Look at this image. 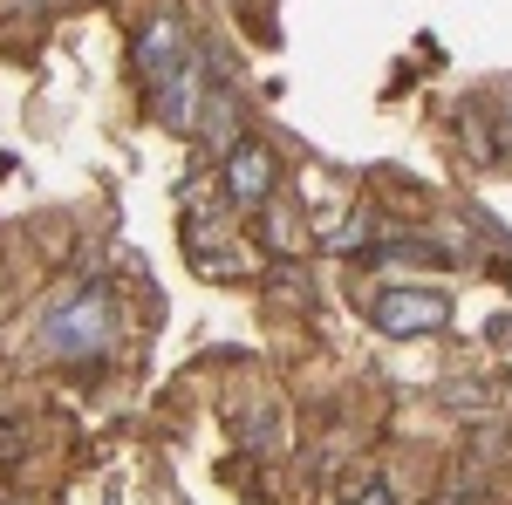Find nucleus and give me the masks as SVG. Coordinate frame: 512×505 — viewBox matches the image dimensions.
<instances>
[{
  "label": "nucleus",
  "instance_id": "nucleus-1",
  "mask_svg": "<svg viewBox=\"0 0 512 505\" xmlns=\"http://www.w3.org/2000/svg\"><path fill=\"white\" fill-rule=\"evenodd\" d=\"M41 335H48V349H62V355H96V349H110V294H103V287H82V294H69L62 308H48Z\"/></svg>",
  "mask_w": 512,
  "mask_h": 505
},
{
  "label": "nucleus",
  "instance_id": "nucleus-2",
  "mask_svg": "<svg viewBox=\"0 0 512 505\" xmlns=\"http://www.w3.org/2000/svg\"><path fill=\"white\" fill-rule=\"evenodd\" d=\"M198 55H192V35H185V21L178 14H151L144 28H137V76L151 82V89H164V82L192 76Z\"/></svg>",
  "mask_w": 512,
  "mask_h": 505
},
{
  "label": "nucleus",
  "instance_id": "nucleus-3",
  "mask_svg": "<svg viewBox=\"0 0 512 505\" xmlns=\"http://www.w3.org/2000/svg\"><path fill=\"white\" fill-rule=\"evenodd\" d=\"M369 314H376L383 335H424V328L451 321V294H437V287H383Z\"/></svg>",
  "mask_w": 512,
  "mask_h": 505
},
{
  "label": "nucleus",
  "instance_id": "nucleus-4",
  "mask_svg": "<svg viewBox=\"0 0 512 505\" xmlns=\"http://www.w3.org/2000/svg\"><path fill=\"white\" fill-rule=\"evenodd\" d=\"M226 192H233V205H267V192H274V151L267 144H233L226 151Z\"/></svg>",
  "mask_w": 512,
  "mask_h": 505
},
{
  "label": "nucleus",
  "instance_id": "nucleus-5",
  "mask_svg": "<svg viewBox=\"0 0 512 505\" xmlns=\"http://www.w3.org/2000/svg\"><path fill=\"white\" fill-rule=\"evenodd\" d=\"M349 505H396V499H390V485H369V492H355Z\"/></svg>",
  "mask_w": 512,
  "mask_h": 505
},
{
  "label": "nucleus",
  "instance_id": "nucleus-6",
  "mask_svg": "<svg viewBox=\"0 0 512 505\" xmlns=\"http://www.w3.org/2000/svg\"><path fill=\"white\" fill-rule=\"evenodd\" d=\"M21 451V437H14V424H0V458H14Z\"/></svg>",
  "mask_w": 512,
  "mask_h": 505
}]
</instances>
